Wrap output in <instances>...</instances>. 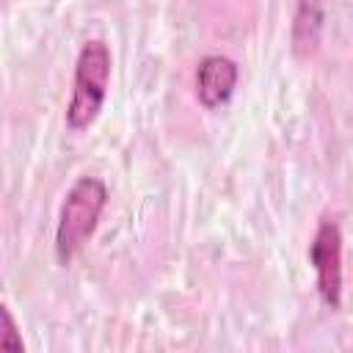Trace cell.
I'll return each instance as SVG.
<instances>
[{
  "label": "cell",
  "instance_id": "277c9868",
  "mask_svg": "<svg viewBox=\"0 0 353 353\" xmlns=\"http://www.w3.org/2000/svg\"><path fill=\"white\" fill-rule=\"evenodd\" d=\"M237 63L226 55H207L196 69V97L204 108H221L229 102L237 85Z\"/></svg>",
  "mask_w": 353,
  "mask_h": 353
},
{
  "label": "cell",
  "instance_id": "6da1fadb",
  "mask_svg": "<svg viewBox=\"0 0 353 353\" xmlns=\"http://www.w3.org/2000/svg\"><path fill=\"white\" fill-rule=\"evenodd\" d=\"M105 204H108V188L97 176H80L69 188L61 204L58 229H55V256L63 268L74 259V254L94 234Z\"/></svg>",
  "mask_w": 353,
  "mask_h": 353
},
{
  "label": "cell",
  "instance_id": "8992f818",
  "mask_svg": "<svg viewBox=\"0 0 353 353\" xmlns=\"http://www.w3.org/2000/svg\"><path fill=\"white\" fill-rule=\"evenodd\" d=\"M0 317H3V336H0V347L3 350H14V353H22V339L17 334V325H14V317H11V309L3 303L0 306Z\"/></svg>",
  "mask_w": 353,
  "mask_h": 353
},
{
  "label": "cell",
  "instance_id": "5b68a950",
  "mask_svg": "<svg viewBox=\"0 0 353 353\" xmlns=\"http://www.w3.org/2000/svg\"><path fill=\"white\" fill-rule=\"evenodd\" d=\"M323 33V3L320 0H298L295 22H292V50L298 58H309Z\"/></svg>",
  "mask_w": 353,
  "mask_h": 353
},
{
  "label": "cell",
  "instance_id": "7a4b0ae2",
  "mask_svg": "<svg viewBox=\"0 0 353 353\" xmlns=\"http://www.w3.org/2000/svg\"><path fill=\"white\" fill-rule=\"evenodd\" d=\"M110 83V50L102 39L83 44L74 63V91L66 108V127L85 130L102 110Z\"/></svg>",
  "mask_w": 353,
  "mask_h": 353
},
{
  "label": "cell",
  "instance_id": "3957f363",
  "mask_svg": "<svg viewBox=\"0 0 353 353\" xmlns=\"http://www.w3.org/2000/svg\"><path fill=\"white\" fill-rule=\"evenodd\" d=\"M309 262L317 273V292L325 306L339 309L342 303V232L336 221L323 218L309 245Z\"/></svg>",
  "mask_w": 353,
  "mask_h": 353
}]
</instances>
